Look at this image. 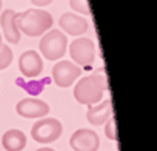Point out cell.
Segmentation results:
<instances>
[{"label": "cell", "instance_id": "8fae6325", "mask_svg": "<svg viewBox=\"0 0 157 151\" xmlns=\"http://www.w3.org/2000/svg\"><path fill=\"white\" fill-rule=\"evenodd\" d=\"M17 13L13 10H6L0 16V25L3 29V36L10 43H19L20 42V31L16 25Z\"/></svg>", "mask_w": 157, "mask_h": 151}, {"label": "cell", "instance_id": "277c9868", "mask_svg": "<svg viewBox=\"0 0 157 151\" xmlns=\"http://www.w3.org/2000/svg\"><path fill=\"white\" fill-rule=\"evenodd\" d=\"M63 133L62 122L52 117L37 120L31 128V136L39 143H51L56 142Z\"/></svg>", "mask_w": 157, "mask_h": 151}, {"label": "cell", "instance_id": "3957f363", "mask_svg": "<svg viewBox=\"0 0 157 151\" xmlns=\"http://www.w3.org/2000/svg\"><path fill=\"white\" fill-rule=\"evenodd\" d=\"M66 46H68V40H66V36L59 31V29H52L49 33H46L42 40H40V52L43 54V57L46 60H59L60 57L65 56L66 52Z\"/></svg>", "mask_w": 157, "mask_h": 151}, {"label": "cell", "instance_id": "9c48e42d", "mask_svg": "<svg viewBox=\"0 0 157 151\" xmlns=\"http://www.w3.org/2000/svg\"><path fill=\"white\" fill-rule=\"evenodd\" d=\"M19 69L26 77H37L43 69V60L34 49L25 51L19 59Z\"/></svg>", "mask_w": 157, "mask_h": 151}, {"label": "cell", "instance_id": "5b68a950", "mask_svg": "<svg viewBox=\"0 0 157 151\" xmlns=\"http://www.w3.org/2000/svg\"><path fill=\"white\" fill-rule=\"evenodd\" d=\"M69 56L72 62L77 63V66H88L94 62L96 57V46L91 39L80 37L71 42L69 46Z\"/></svg>", "mask_w": 157, "mask_h": 151}, {"label": "cell", "instance_id": "ba28073f", "mask_svg": "<svg viewBox=\"0 0 157 151\" xmlns=\"http://www.w3.org/2000/svg\"><path fill=\"white\" fill-rule=\"evenodd\" d=\"M16 111L22 117L39 119V117H45L49 113V105L39 99H22L16 105Z\"/></svg>", "mask_w": 157, "mask_h": 151}, {"label": "cell", "instance_id": "8992f818", "mask_svg": "<svg viewBox=\"0 0 157 151\" xmlns=\"http://www.w3.org/2000/svg\"><path fill=\"white\" fill-rule=\"evenodd\" d=\"M82 74V68L72 63L71 60H62L57 62L52 68V80L60 88L71 87Z\"/></svg>", "mask_w": 157, "mask_h": 151}, {"label": "cell", "instance_id": "5bb4252c", "mask_svg": "<svg viewBox=\"0 0 157 151\" xmlns=\"http://www.w3.org/2000/svg\"><path fill=\"white\" fill-rule=\"evenodd\" d=\"M13 62V51L8 45H2L0 48V69H5Z\"/></svg>", "mask_w": 157, "mask_h": 151}, {"label": "cell", "instance_id": "30bf717a", "mask_svg": "<svg viewBox=\"0 0 157 151\" xmlns=\"http://www.w3.org/2000/svg\"><path fill=\"white\" fill-rule=\"evenodd\" d=\"M59 25L65 33L71 36H82L88 31V22L82 16H77L74 13L62 14V17L59 19Z\"/></svg>", "mask_w": 157, "mask_h": 151}, {"label": "cell", "instance_id": "9a60e30c", "mask_svg": "<svg viewBox=\"0 0 157 151\" xmlns=\"http://www.w3.org/2000/svg\"><path fill=\"white\" fill-rule=\"evenodd\" d=\"M69 6H71L75 13H80V14H83V16H90V14H91L88 0H69Z\"/></svg>", "mask_w": 157, "mask_h": 151}, {"label": "cell", "instance_id": "ac0fdd59", "mask_svg": "<svg viewBox=\"0 0 157 151\" xmlns=\"http://www.w3.org/2000/svg\"><path fill=\"white\" fill-rule=\"evenodd\" d=\"M36 151H54L52 148H39V149H36Z\"/></svg>", "mask_w": 157, "mask_h": 151}, {"label": "cell", "instance_id": "2e32d148", "mask_svg": "<svg viewBox=\"0 0 157 151\" xmlns=\"http://www.w3.org/2000/svg\"><path fill=\"white\" fill-rule=\"evenodd\" d=\"M105 134L109 140H117V131H116V119L109 117L105 122Z\"/></svg>", "mask_w": 157, "mask_h": 151}, {"label": "cell", "instance_id": "52a82bcc", "mask_svg": "<svg viewBox=\"0 0 157 151\" xmlns=\"http://www.w3.org/2000/svg\"><path fill=\"white\" fill-rule=\"evenodd\" d=\"M69 146L74 151H97L100 146V139L96 131L80 128L72 133L69 139Z\"/></svg>", "mask_w": 157, "mask_h": 151}, {"label": "cell", "instance_id": "ffe728a7", "mask_svg": "<svg viewBox=\"0 0 157 151\" xmlns=\"http://www.w3.org/2000/svg\"><path fill=\"white\" fill-rule=\"evenodd\" d=\"M0 11H2V0H0Z\"/></svg>", "mask_w": 157, "mask_h": 151}, {"label": "cell", "instance_id": "e0dca14e", "mask_svg": "<svg viewBox=\"0 0 157 151\" xmlns=\"http://www.w3.org/2000/svg\"><path fill=\"white\" fill-rule=\"evenodd\" d=\"M31 3L36 6H46V5L52 3V0H31Z\"/></svg>", "mask_w": 157, "mask_h": 151}, {"label": "cell", "instance_id": "7c38bea8", "mask_svg": "<svg viewBox=\"0 0 157 151\" xmlns=\"http://www.w3.org/2000/svg\"><path fill=\"white\" fill-rule=\"evenodd\" d=\"M109 117H113V105H111V100H103L102 103H97V105H91L88 106V111H86V119L91 125H103Z\"/></svg>", "mask_w": 157, "mask_h": 151}, {"label": "cell", "instance_id": "6da1fadb", "mask_svg": "<svg viewBox=\"0 0 157 151\" xmlns=\"http://www.w3.org/2000/svg\"><path fill=\"white\" fill-rule=\"evenodd\" d=\"M108 90V82L103 74H91L80 79L74 87V97L78 103L91 106L100 103L103 93Z\"/></svg>", "mask_w": 157, "mask_h": 151}, {"label": "cell", "instance_id": "7a4b0ae2", "mask_svg": "<svg viewBox=\"0 0 157 151\" xmlns=\"http://www.w3.org/2000/svg\"><path fill=\"white\" fill-rule=\"evenodd\" d=\"M16 25L20 33L29 37L43 36L52 26V16L43 10H26L25 13H17Z\"/></svg>", "mask_w": 157, "mask_h": 151}, {"label": "cell", "instance_id": "d6986e66", "mask_svg": "<svg viewBox=\"0 0 157 151\" xmlns=\"http://www.w3.org/2000/svg\"><path fill=\"white\" fill-rule=\"evenodd\" d=\"M2 45H3V43H2V34H0V48H2Z\"/></svg>", "mask_w": 157, "mask_h": 151}, {"label": "cell", "instance_id": "4fadbf2b", "mask_svg": "<svg viewBox=\"0 0 157 151\" xmlns=\"http://www.w3.org/2000/svg\"><path fill=\"white\" fill-rule=\"evenodd\" d=\"M2 145L6 151H22L26 146V136L20 130H8L2 137Z\"/></svg>", "mask_w": 157, "mask_h": 151}]
</instances>
